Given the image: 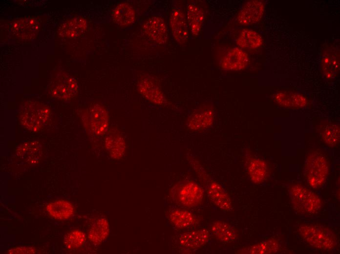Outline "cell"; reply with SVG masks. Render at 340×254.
I'll use <instances>...</instances> for the list:
<instances>
[{
	"label": "cell",
	"mask_w": 340,
	"mask_h": 254,
	"mask_svg": "<svg viewBox=\"0 0 340 254\" xmlns=\"http://www.w3.org/2000/svg\"><path fill=\"white\" fill-rule=\"evenodd\" d=\"M51 112L46 105L37 101L24 102L20 107L18 118L25 129L37 132L48 122Z\"/></svg>",
	"instance_id": "obj_1"
},
{
	"label": "cell",
	"mask_w": 340,
	"mask_h": 254,
	"mask_svg": "<svg viewBox=\"0 0 340 254\" xmlns=\"http://www.w3.org/2000/svg\"><path fill=\"white\" fill-rule=\"evenodd\" d=\"M190 163L199 178L203 182L206 192L211 202L222 211L228 212L232 210L231 199L222 185L212 179L196 159L191 158Z\"/></svg>",
	"instance_id": "obj_2"
},
{
	"label": "cell",
	"mask_w": 340,
	"mask_h": 254,
	"mask_svg": "<svg viewBox=\"0 0 340 254\" xmlns=\"http://www.w3.org/2000/svg\"><path fill=\"white\" fill-rule=\"evenodd\" d=\"M288 192L294 209L299 214L312 215L317 213L321 209V199L309 189L295 184L290 186Z\"/></svg>",
	"instance_id": "obj_3"
},
{
	"label": "cell",
	"mask_w": 340,
	"mask_h": 254,
	"mask_svg": "<svg viewBox=\"0 0 340 254\" xmlns=\"http://www.w3.org/2000/svg\"><path fill=\"white\" fill-rule=\"evenodd\" d=\"M303 173L311 188H319L324 185L328 177L329 164L327 159L320 151H312L305 159Z\"/></svg>",
	"instance_id": "obj_4"
},
{
	"label": "cell",
	"mask_w": 340,
	"mask_h": 254,
	"mask_svg": "<svg viewBox=\"0 0 340 254\" xmlns=\"http://www.w3.org/2000/svg\"><path fill=\"white\" fill-rule=\"evenodd\" d=\"M298 230L303 239L314 248L330 251L337 246L336 235L328 228L312 224H302Z\"/></svg>",
	"instance_id": "obj_5"
},
{
	"label": "cell",
	"mask_w": 340,
	"mask_h": 254,
	"mask_svg": "<svg viewBox=\"0 0 340 254\" xmlns=\"http://www.w3.org/2000/svg\"><path fill=\"white\" fill-rule=\"evenodd\" d=\"M49 94L58 99L69 100L74 98L78 91L75 80L68 73L60 71L53 77L48 85Z\"/></svg>",
	"instance_id": "obj_6"
},
{
	"label": "cell",
	"mask_w": 340,
	"mask_h": 254,
	"mask_svg": "<svg viewBox=\"0 0 340 254\" xmlns=\"http://www.w3.org/2000/svg\"><path fill=\"white\" fill-rule=\"evenodd\" d=\"M175 198L182 206L191 208L201 203L204 190L203 188L193 180L181 182L175 189Z\"/></svg>",
	"instance_id": "obj_7"
},
{
	"label": "cell",
	"mask_w": 340,
	"mask_h": 254,
	"mask_svg": "<svg viewBox=\"0 0 340 254\" xmlns=\"http://www.w3.org/2000/svg\"><path fill=\"white\" fill-rule=\"evenodd\" d=\"M84 123L97 136L103 135L109 124L108 114L104 106L99 104L92 105L83 115Z\"/></svg>",
	"instance_id": "obj_8"
},
{
	"label": "cell",
	"mask_w": 340,
	"mask_h": 254,
	"mask_svg": "<svg viewBox=\"0 0 340 254\" xmlns=\"http://www.w3.org/2000/svg\"><path fill=\"white\" fill-rule=\"evenodd\" d=\"M248 54L239 47L227 49L219 56V65L226 71H238L246 68L249 63Z\"/></svg>",
	"instance_id": "obj_9"
},
{
	"label": "cell",
	"mask_w": 340,
	"mask_h": 254,
	"mask_svg": "<svg viewBox=\"0 0 340 254\" xmlns=\"http://www.w3.org/2000/svg\"><path fill=\"white\" fill-rule=\"evenodd\" d=\"M214 113V109L211 104L201 105L188 117L186 123L187 127L194 131L208 129L213 123Z\"/></svg>",
	"instance_id": "obj_10"
},
{
	"label": "cell",
	"mask_w": 340,
	"mask_h": 254,
	"mask_svg": "<svg viewBox=\"0 0 340 254\" xmlns=\"http://www.w3.org/2000/svg\"><path fill=\"white\" fill-rule=\"evenodd\" d=\"M170 24L172 36L180 44L185 43L189 39V28L185 14L177 7L172 9Z\"/></svg>",
	"instance_id": "obj_11"
},
{
	"label": "cell",
	"mask_w": 340,
	"mask_h": 254,
	"mask_svg": "<svg viewBox=\"0 0 340 254\" xmlns=\"http://www.w3.org/2000/svg\"><path fill=\"white\" fill-rule=\"evenodd\" d=\"M142 29L150 40L159 44L166 43L168 39L166 23L162 18L152 16L145 21Z\"/></svg>",
	"instance_id": "obj_12"
},
{
	"label": "cell",
	"mask_w": 340,
	"mask_h": 254,
	"mask_svg": "<svg viewBox=\"0 0 340 254\" xmlns=\"http://www.w3.org/2000/svg\"><path fill=\"white\" fill-rule=\"evenodd\" d=\"M265 10L264 3L258 0L246 2L239 11L237 21L242 25H251L258 22L263 17Z\"/></svg>",
	"instance_id": "obj_13"
},
{
	"label": "cell",
	"mask_w": 340,
	"mask_h": 254,
	"mask_svg": "<svg viewBox=\"0 0 340 254\" xmlns=\"http://www.w3.org/2000/svg\"><path fill=\"white\" fill-rule=\"evenodd\" d=\"M139 92L149 101L158 105H165L167 100L158 84L150 77L145 76L138 83Z\"/></svg>",
	"instance_id": "obj_14"
},
{
	"label": "cell",
	"mask_w": 340,
	"mask_h": 254,
	"mask_svg": "<svg viewBox=\"0 0 340 254\" xmlns=\"http://www.w3.org/2000/svg\"><path fill=\"white\" fill-rule=\"evenodd\" d=\"M210 232L206 228L186 232L179 238L180 245L187 251L198 249L209 241Z\"/></svg>",
	"instance_id": "obj_15"
},
{
	"label": "cell",
	"mask_w": 340,
	"mask_h": 254,
	"mask_svg": "<svg viewBox=\"0 0 340 254\" xmlns=\"http://www.w3.org/2000/svg\"><path fill=\"white\" fill-rule=\"evenodd\" d=\"M321 68L326 79L335 77L340 69V49L338 46L331 45L324 51L321 61Z\"/></svg>",
	"instance_id": "obj_16"
},
{
	"label": "cell",
	"mask_w": 340,
	"mask_h": 254,
	"mask_svg": "<svg viewBox=\"0 0 340 254\" xmlns=\"http://www.w3.org/2000/svg\"><path fill=\"white\" fill-rule=\"evenodd\" d=\"M39 24L36 19L26 17L17 20L11 25L12 33L21 39H31L37 34Z\"/></svg>",
	"instance_id": "obj_17"
},
{
	"label": "cell",
	"mask_w": 340,
	"mask_h": 254,
	"mask_svg": "<svg viewBox=\"0 0 340 254\" xmlns=\"http://www.w3.org/2000/svg\"><path fill=\"white\" fill-rule=\"evenodd\" d=\"M105 146L110 157L114 159H121L125 155L126 144L124 137L116 130H111L107 134Z\"/></svg>",
	"instance_id": "obj_18"
},
{
	"label": "cell",
	"mask_w": 340,
	"mask_h": 254,
	"mask_svg": "<svg viewBox=\"0 0 340 254\" xmlns=\"http://www.w3.org/2000/svg\"><path fill=\"white\" fill-rule=\"evenodd\" d=\"M186 17L191 34L197 36L201 31L205 19L203 9L194 2H189L187 5Z\"/></svg>",
	"instance_id": "obj_19"
},
{
	"label": "cell",
	"mask_w": 340,
	"mask_h": 254,
	"mask_svg": "<svg viewBox=\"0 0 340 254\" xmlns=\"http://www.w3.org/2000/svg\"><path fill=\"white\" fill-rule=\"evenodd\" d=\"M17 155L26 163L30 164L37 163L42 154L41 144L37 141L24 143L19 146L16 149Z\"/></svg>",
	"instance_id": "obj_20"
},
{
	"label": "cell",
	"mask_w": 340,
	"mask_h": 254,
	"mask_svg": "<svg viewBox=\"0 0 340 254\" xmlns=\"http://www.w3.org/2000/svg\"><path fill=\"white\" fill-rule=\"evenodd\" d=\"M135 12L128 3L124 2L118 4L111 13L113 21L120 26H127L132 24L135 20Z\"/></svg>",
	"instance_id": "obj_21"
},
{
	"label": "cell",
	"mask_w": 340,
	"mask_h": 254,
	"mask_svg": "<svg viewBox=\"0 0 340 254\" xmlns=\"http://www.w3.org/2000/svg\"><path fill=\"white\" fill-rule=\"evenodd\" d=\"M87 27V21L82 16H78L64 22L59 29L62 37L74 38L83 34Z\"/></svg>",
	"instance_id": "obj_22"
},
{
	"label": "cell",
	"mask_w": 340,
	"mask_h": 254,
	"mask_svg": "<svg viewBox=\"0 0 340 254\" xmlns=\"http://www.w3.org/2000/svg\"><path fill=\"white\" fill-rule=\"evenodd\" d=\"M169 219L174 226L179 229L190 228L195 225L199 221L196 215L191 212L178 209L169 213Z\"/></svg>",
	"instance_id": "obj_23"
},
{
	"label": "cell",
	"mask_w": 340,
	"mask_h": 254,
	"mask_svg": "<svg viewBox=\"0 0 340 254\" xmlns=\"http://www.w3.org/2000/svg\"><path fill=\"white\" fill-rule=\"evenodd\" d=\"M247 170L251 181L255 184H260L266 179L268 174V167L264 160L252 157L247 162Z\"/></svg>",
	"instance_id": "obj_24"
},
{
	"label": "cell",
	"mask_w": 340,
	"mask_h": 254,
	"mask_svg": "<svg viewBox=\"0 0 340 254\" xmlns=\"http://www.w3.org/2000/svg\"><path fill=\"white\" fill-rule=\"evenodd\" d=\"M48 213L53 218L65 220L70 218L74 213V207L70 202L59 200L49 203L46 207Z\"/></svg>",
	"instance_id": "obj_25"
},
{
	"label": "cell",
	"mask_w": 340,
	"mask_h": 254,
	"mask_svg": "<svg viewBox=\"0 0 340 254\" xmlns=\"http://www.w3.org/2000/svg\"><path fill=\"white\" fill-rule=\"evenodd\" d=\"M211 231L219 240L224 243L234 242L238 236L237 231L234 227L221 221L213 222L211 226Z\"/></svg>",
	"instance_id": "obj_26"
},
{
	"label": "cell",
	"mask_w": 340,
	"mask_h": 254,
	"mask_svg": "<svg viewBox=\"0 0 340 254\" xmlns=\"http://www.w3.org/2000/svg\"><path fill=\"white\" fill-rule=\"evenodd\" d=\"M109 233V226L105 218L97 220L90 227L88 233L90 241L95 245H99L105 241Z\"/></svg>",
	"instance_id": "obj_27"
},
{
	"label": "cell",
	"mask_w": 340,
	"mask_h": 254,
	"mask_svg": "<svg viewBox=\"0 0 340 254\" xmlns=\"http://www.w3.org/2000/svg\"><path fill=\"white\" fill-rule=\"evenodd\" d=\"M236 43L241 48L255 49L260 47L263 43L262 37L257 32L244 29L236 40Z\"/></svg>",
	"instance_id": "obj_28"
},
{
	"label": "cell",
	"mask_w": 340,
	"mask_h": 254,
	"mask_svg": "<svg viewBox=\"0 0 340 254\" xmlns=\"http://www.w3.org/2000/svg\"><path fill=\"white\" fill-rule=\"evenodd\" d=\"M279 249V243L275 238H270L238 252L241 254H271L276 253Z\"/></svg>",
	"instance_id": "obj_29"
},
{
	"label": "cell",
	"mask_w": 340,
	"mask_h": 254,
	"mask_svg": "<svg viewBox=\"0 0 340 254\" xmlns=\"http://www.w3.org/2000/svg\"><path fill=\"white\" fill-rule=\"evenodd\" d=\"M275 100L279 105L286 107H301L306 103L305 98L302 95L286 92L276 94Z\"/></svg>",
	"instance_id": "obj_30"
},
{
	"label": "cell",
	"mask_w": 340,
	"mask_h": 254,
	"mask_svg": "<svg viewBox=\"0 0 340 254\" xmlns=\"http://www.w3.org/2000/svg\"><path fill=\"white\" fill-rule=\"evenodd\" d=\"M320 135L329 147L336 146L340 142V126L338 124H328L320 130Z\"/></svg>",
	"instance_id": "obj_31"
},
{
	"label": "cell",
	"mask_w": 340,
	"mask_h": 254,
	"mask_svg": "<svg viewBox=\"0 0 340 254\" xmlns=\"http://www.w3.org/2000/svg\"><path fill=\"white\" fill-rule=\"evenodd\" d=\"M86 239V236L81 231L75 230L66 234L64 238L65 247L69 250H74L82 247Z\"/></svg>",
	"instance_id": "obj_32"
},
{
	"label": "cell",
	"mask_w": 340,
	"mask_h": 254,
	"mask_svg": "<svg viewBox=\"0 0 340 254\" xmlns=\"http://www.w3.org/2000/svg\"><path fill=\"white\" fill-rule=\"evenodd\" d=\"M36 252L34 248L29 247H20L12 248L8 252L9 254H33Z\"/></svg>",
	"instance_id": "obj_33"
}]
</instances>
